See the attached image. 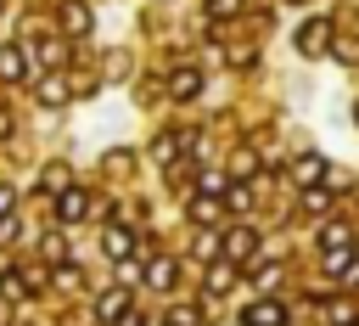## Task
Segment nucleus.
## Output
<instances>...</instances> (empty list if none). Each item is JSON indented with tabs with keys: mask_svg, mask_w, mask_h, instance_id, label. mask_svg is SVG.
Segmentation results:
<instances>
[{
	"mask_svg": "<svg viewBox=\"0 0 359 326\" xmlns=\"http://www.w3.org/2000/svg\"><path fill=\"white\" fill-rule=\"evenodd\" d=\"M258 242H264V236H258L252 225H236V230L224 236V259L247 270V264H258Z\"/></svg>",
	"mask_w": 359,
	"mask_h": 326,
	"instance_id": "f257e3e1",
	"label": "nucleus"
},
{
	"mask_svg": "<svg viewBox=\"0 0 359 326\" xmlns=\"http://www.w3.org/2000/svg\"><path fill=\"white\" fill-rule=\"evenodd\" d=\"M34 73V51L28 45H0V79L6 84H22Z\"/></svg>",
	"mask_w": 359,
	"mask_h": 326,
	"instance_id": "f03ea898",
	"label": "nucleus"
},
{
	"mask_svg": "<svg viewBox=\"0 0 359 326\" xmlns=\"http://www.w3.org/2000/svg\"><path fill=\"white\" fill-rule=\"evenodd\" d=\"M325 45H331V17H309V22L297 28V51H303V56H320Z\"/></svg>",
	"mask_w": 359,
	"mask_h": 326,
	"instance_id": "7ed1b4c3",
	"label": "nucleus"
},
{
	"mask_svg": "<svg viewBox=\"0 0 359 326\" xmlns=\"http://www.w3.org/2000/svg\"><path fill=\"white\" fill-rule=\"evenodd\" d=\"M84 214H90V191H73V185L56 191V219H62V225H79Z\"/></svg>",
	"mask_w": 359,
	"mask_h": 326,
	"instance_id": "20e7f679",
	"label": "nucleus"
},
{
	"mask_svg": "<svg viewBox=\"0 0 359 326\" xmlns=\"http://www.w3.org/2000/svg\"><path fill=\"white\" fill-rule=\"evenodd\" d=\"M101 253L123 264V259L135 253V230H129V225H107V230H101Z\"/></svg>",
	"mask_w": 359,
	"mask_h": 326,
	"instance_id": "39448f33",
	"label": "nucleus"
},
{
	"mask_svg": "<svg viewBox=\"0 0 359 326\" xmlns=\"http://www.w3.org/2000/svg\"><path fill=\"white\" fill-rule=\"evenodd\" d=\"M241 326H286V309L275 298H258V304L241 309Z\"/></svg>",
	"mask_w": 359,
	"mask_h": 326,
	"instance_id": "423d86ee",
	"label": "nucleus"
},
{
	"mask_svg": "<svg viewBox=\"0 0 359 326\" xmlns=\"http://www.w3.org/2000/svg\"><path fill=\"white\" fill-rule=\"evenodd\" d=\"M123 315H129V292H123V287H107V292L95 298V320L112 326V320H123Z\"/></svg>",
	"mask_w": 359,
	"mask_h": 326,
	"instance_id": "0eeeda50",
	"label": "nucleus"
},
{
	"mask_svg": "<svg viewBox=\"0 0 359 326\" xmlns=\"http://www.w3.org/2000/svg\"><path fill=\"white\" fill-rule=\"evenodd\" d=\"M292 180H297V185H320V180H325V157H320V152L292 157Z\"/></svg>",
	"mask_w": 359,
	"mask_h": 326,
	"instance_id": "6e6552de",
	"label": "nucleus"
},
{
	"mask_svg": "<svg viewBox=\"0 0 359 326\" xmlns=\"http://www.w3.org/2000/svg\"><path fill=\"white\" fill-rule=\"evenodd\" d=\"M62 34H67V39H84V34H90V6L67 0V6H62Z\"/></svg>",
	"mask_w": 359,
	"mask_h": 326,
	"instance_id": "1a4fd4ad",
	"label": "nucleus"
},
{
	"mask_svg": "<svg viewBox=\"0 0 359 326\" xmlns=\"http://www.w3.org/2000/svg\"><path fill=\"white\" fill-rule=\"evenodd\" d=\"M196 90H202V67H180V73L168 79V96H174V101H191Z\"/></svg>",
	"mask_w": 359,
	"mask_h": 326,
	"instance_id": "9d476101",
	"label": "nucleus"
},
{
	"mask_svg": "<svg viewBox=\"0 0 359 326\" xmlns=\"http://www.w3.org/2000/svg\"><path fill=\"white\" fill-rule=\"evenodd\" d=\"M67 96H73V84H67L62 73H50V79H39V101H45V107H62Z\"/></svg>",
	"mask_w": 359,
	"mask_h": 326,
	"instance_id": "9b49d317",
	"label": "nucleus"
},
{
	"mask_svg": "<svg viewBox=\"0 0 359 326\" xmlns=\"http://www.w3.org/2000/svg\"><path fill=\"white\" fill-rule=\"evenodd\" d=\"M185 214H191V225H213V219L224 214V202H219V197H191Z\"/></svg>",
	"mask_w": 359,
	"mask_h": 326,
	"instance_id": "f8f14e48",
	"label": "nucleus"
},
{
	"mask_svg": "<svg viewBox=\"0 0 359 326\" xmlns=\"http://www.w3.org/2000/svg\"><path fill=\"white\" fill-rule=\"evenodd\" d=\"M191 253H196V259H219V253H224V236H213V230H196Z\"/></svg>",
	"mask_w": 359,
	"mask_h": 326,
	"instance_id": "ddd939ff",
	"label": "nucleus"
},
{
	"mask_svg": "<svg viewBox=\"0 0 359 326\" xmlns=\"http://www.w3.org/2000/svg\"><path fill=\"white\" fill-rule=\"evenodd\" d=\"M236 270H241V264H230V259H224V264H213V270H208V292H230Z\"/></svg>",
	"mask_w": 359,
	"mask_h": 326,
	"instance_id": "4468645a",
	"label": "nucleus"
},
{
	"mask_svg": "<svg viewBox=\"0 0 359 326\" xmlns=\"http://www.w3.org/2000/svg\"><path fill=\"white\" fill-rule=\"evenodd\" d=\"M146 281L151 287H174V259H151L146 264Z\"/></svg>",
	"mask_w": 359,
	"mask_h": 326,
	"instance_id": "2eb2a0df",
	"label": "nucleus"
},
{
	"mask_svg": "<svg viewBox=\"0 0 359 326\" xmlns=\"http://www.w3.org/2000/svg\"><path fill=\"white\" fill-rule=\"evenodd\" d=\"M50 281H56V287H67V292H73V287H84V270H79V264H73V259H67V264H56V270H50Z\"/></svg>",
	"mask_w": 359,
	"mask_h": 326,
	"instance_id": "dca6fc26",
	"label": "nucleus"
},
{
	"mask_svg": "<svg viewBox=\"0 0 359 326\" xmlns=\"http://www.w3.org/2000/svg\"><path fill=\"white\" fill-rule=\"evenodd\" d=\"M163 326H202V309H191V304H174V309L163 315Z\"/></svg>",
	"mask_w": 359,
	"mask_h": 326,
	"instance_id": "f3484780",
	"label": "nucleus"
},
{
	"mask_svg": "<svg viewBox=\"0 0 359 326\" xmlns=\"http://www.w3.org/2000/svg\"><path fill=\"white\" fill-rule=\"evenodd\" d=\"M325 320H331V326H359V309H353V304H331Z\"/></svg>",
	"mask_w": 359,
	"mask_h": 326,
	"instance_id": "a211bd4d",
	"label": "nucleus"
},
{
	"mask_svg": "<svg viewBox=\"0 0 359 326\" xmlns=\"http://www.w3.org/2000/svg\"><path fill=\"white\" fill-rule=\"evenodd\" d=\"M34 56H39V62H50V67H56V62H62V39H39V45H34Z\"/></svg>",
	"mask_w": 359,
	"mask_h": 326,
	"instance_id": "6ab92c4d",
	"label": "nucleus"
},
{
	"mask_svg": "<svg viewBox=\"0 0 359 326\" xmlns=\"http://www.w3.org/2000/svg\"><path fill=\"white\" fill-rule=\"evenodd\" d=\"M303 208H309V214H320V208H331V191H320V185H309V191H303Z\"/></svg>",
	"mask_w": 359,
	"mask_h": 326,
	"instance_id": "aec40b11",
	"label": "nucleus"
},
{
	"mask_svg": "<svg viewBox=\"0 0 359 326\" xmlns=\"http://www.w3.org/2000/svg\"><path fill=\"white\" fill-rule=\"evenodd\" d=\"M62 185H67V163H50L45 169V191H62Z\"/></svg>",
	"mask_w": 359,
	"mask_h": 326,
	"instance_id": "412c9836",
	"label": "nucleus"
},
{
	"mask_svg": "<svg viewBox=\"0 0 359 326\" xmlns=\"http://www.w3.org/2000/svg\"><path fill=\"white\" fill-rule=\"evenodd\" d=\"M45 259H50V264H62V259H67V242H62V236H56V230H50V236H45Z\"/></svg>",
	"mask_w": 359,
	"mask_h": 326,
	"instance_id": "4be33fe9",
	"label": "nucleus"
},
{
	"mask_svg": "<svg viewBox=\"0 0 359 326\" xmlns=\"http://www.w3.org/2000/svg\"><path fill=\"white\" fill-rule=\"evenodd\" d=\"M174 146H180V135H163V141L151 146V157H157V163H168V157H174Z\"/></svg>",
	"mask_w": 359,
	"mask_h": 326,
	"instance_id": "5701e85b",
	"label": "nucleus"
},
{
	"mask_svg": "<svg viewBox=\"0 0 359 326\" xmlns=\"http://www.w3.org/2000/svg\"><path fill=\"white\" fill-rule=\"evenodd\" d=\"M224 202H230V208H247L252 197H247V185H224Z\"/></svg>",
	"mask_w": 359,
	"mask_h": 326,
	"instance_id": "b1692460",
	"label": "nucleus"
},
{
	"mask_svg": "<svg viewBox=\"0 0 359 326\" xmlns=\"http://www.w3.org/2000/svg\"><path fill=\"white\" fill-rule=\"evenodd\" d=\"M11 208H17V191H11V185H0V219H11Z\"/></svg>",
	"mask_w": 359,
	"mask_h": 326,
	"instance_id": "393cba45",
	"label": "nucleus"
},
{
	"mask_svg": "<svg viewBox=\"0 0 359 326\" xmlns=\"http://www.w3.org/2000/svg\"><path fill=\"white\" fill-rule=\"evenodd\" d=\"M236 6H241V0H208V11H213V17H224V11H236Z\"/></svg>",
	"mask_w": 359,
	"mask_h": 326,
	"instance_id": "a878e982",
	"label": "nucleus"
},
{
	"mask_svg": "<svg viewBox=\"0 0 359 326\" xmlns=\"http://www.w3.org/2000/svg\"><path fill=\"white\" fill-rule=\"evenodd\" d=\"M342 275H348V281L359 287V259H348V270H342Z\"/></svg>",
	"mask_w": 359,
	"mask_h": 326,
	"instance_id": "bb28decb",
	"label": "nucleus"
},
{
	"mask_svg": "<svg viewBox=\"0 0 359 326\" xmlns=\"http://www.w3.org/2000/svg\"><path fill=\"white\" fill-rule=\"evenodd\" d=\"M6 135H11V112L0 107V141H6Z\"/></svg>",
	"mask_w": 359,
	"mask_h": 326,
	"instance_id": "cd10ccee",
	"label": "nucleus"
},
{
	"mask_svg": "<svg viewBox=\"0 0 359 326\" xmlns=\"http://www.w3.org/2000/svg\"><path fill=\"white\" fill-rule=\"evenodd\" d=\"M118 326H146V315H123V320H118Z\"/></svg>",
	"mask_w": 359,
	"mask_h": 326,
	"instance_id": "c85d7f7f",
	"label": "nucleus"
}]
</instances>
